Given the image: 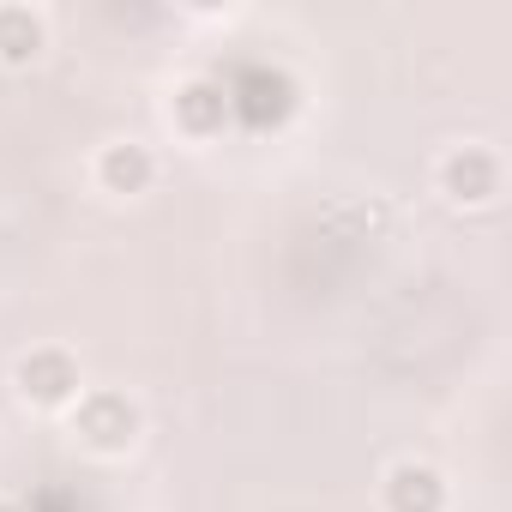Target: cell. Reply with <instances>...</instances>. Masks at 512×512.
<instances>
[{"instance_id": "1", "label": "cell", "mask_w": 512, "mask_h": 512, "mask_svg": "<svg viewBox=\"0 0 512 512\" xmlns=\"http://www.w3.org/2000/svg\"><path fill=\"white\" fill-rule=\"evenodd\" d=\"M73 434L91 452H127L139 440V410L127 404V392H79L73 404Z\"/></svg>"}, {"instance_id": "2", "label": "cell", "mask_w": 512, "mask_h": 512, "mask_svg": "<svg viewBox=\"0 0 512 512\" xmlns=\"http://www.w3.org/2000/svg\"><path fill=\"white\" fill-rule=\"evenodd\" d=\"M13 380H19V392H25L37 410H67V404H79V392H85L79 362H73L67 350H31V356H19Z\"/></svg>"}, {"instance_id": "3", "label": "cell", "mask_w": 512, "mask_h": 512, "mask_svg": "<svg viewBox=\"0 0 512 512\" xmlns=\"http://www.w3.org/2000/svg\"><path fill=\"white\" fill-rule=\"evenodd\" d=\"M440 187H446V199H458V205H488V199L500 193V157L482 151V145H458V151L440 163Z\"/></svg>"}, {"instance_id": "4", "label": "cell", "mask_w": 512, "mask_h": 512, "mask_svg": "<svg viewBox=\"0 0 512 512\" xmlns=\"http://www.w3.org/2000/svg\"><path fill=\"white\" fill-rule=\"evenodd\" d=\"M223 121H229V85L193 79V85L175 91V127H181V133L211 139V133H223Z\"/></svg>"}, {"instance_id": "5", "label": "cell", "mask_w": 512, "mask_h": 512, "mask_svg": "<svg viewBox=\"0 0 512 512\" xmlns=\"http://www.w3.org/2000/svg\"><path fill=\"white\" fill-rule=\"evenodd\" d=\"M386 512H446V482L428 464H392L386 470Z\"/></svg>"}, {"instance_id": "6", "label": "cell", "mask_w": 512, "mask_h": 512, "mask_svg": "<svg viewBox=\"0 0 512 512\" xmlns=\"http://www.w3.org/2000/svg\"><path fill=\"white\" fill-rule=\"evenodd\" d=\"M151 175H157V163H151V151L145 145H109L103 157H97V181L109 187V193H145L151 187Z\"/></svg>"}, {"instance_id": "7", "label": "cell", "mask_w": 512, "mask_h": 512, "mask_svg": "<svg viewBox=\"0 0 512 512\" xmlns=\"http://www.w3.org/2000/svg\"><path fill=\"white\" fill-rule=\"evenodd\" d=\"M43 55V19L31 7H0V61L31 67Z\"/></svg>"}, {"instance_id": "8", "label": "cell", "mask_w": 512, "mask_h": 512, "mask_svg": "<svg viewBox=\"0 0 512 512\" xmlns=\"http://www.w3.org/2000/svg\"><path fill=\"white\" fill-rule=\"evenodd\" d=\"M0 512H25V506H19V500H0Z\"/></svg>"}]
</instances>
